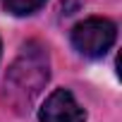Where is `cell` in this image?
<instances>
[{
	"instance_id": "cell-2",
	"label": "cell",
	"mask_w": 122,
	"mask_h": 122,
	"mask_svg": "<svg viewBox=\"0 0 122 122\" xmlns=\"http://www.w3.org/2000/svg\"><path fill=\"white\" fill-rule=\"evenodd\" d=\"M117 38V26L105 17H89L72 29V46L86 57L105 55Z\"/></svg>"
},
{
	"instance_id": "cell-1",
	"label": "cell",
	"mask_w": 122,
	"mask_h": 122,
	"mask_svg": "<svg viewBox=\"0 0 122 122\" xmlns=\"http://www.w3.org/2000/svg\"><path fill=\"white\" fill-rule=\"evenodd\" d=\"M48 79H50L48 50L36 41L26 43L3 79V93H0L3 105L17 115H24L41 96Z\"/></svg>"
},
{
	"instance_id": "cell-4",
	"label": "cell",
	"mask_w": 122,
	"mask_h": 122,
	"mask_svg": "<svg viewBox=\"0 0 122 122\" xmlns=\"http://www.w3.org/2000/svg\"><path fill=\"white\" fill-rule=\"evenodd\" d=\"M5 12L15 15V17H24V15H34L36 10H41L46 5V0H0Z\"/></svg>"
},
{
	"instance_id": "cell-5",
	"label": "cell",
	"mask_w": 122,
	"mask_h": 122,
	"mask_svg": "<svg viewBox=\"0 0 122 122\" xmlns=\"http://www.w3.org/2000/svg\"><path fill=\"white\" fill-rule=\"evenodd\" d=\"M0 50H3V46H0Z\"/></svg>"
},
{
	"instance_id": "cell-3",
	"label": "cell",
	"mask_w": 122,
	"mask_h": 122,
	"mask_svg": "<svg viewBox=\"0 0 122 122\" xmlns=\"http://www.w3.org/2000/svg\"><path fill=\"white\" fill-rule=\"evenodd\" d=\"M41 122H86V112L79 108L70 89H55L38 110Z\"/></svg>"
}]
</instances>
